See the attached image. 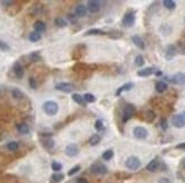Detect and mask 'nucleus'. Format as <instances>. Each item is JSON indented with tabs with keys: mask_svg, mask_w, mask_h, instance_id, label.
<instances>
[{
	"mask_svg": "<svg viewBox=\"0 0 185 183\" xmlns=\"http://www.w3.org/2000/svg\"><path fill=\"white\" fill-rule=\"evenodd\" d=\"M42 109H43L46 114L52 116V115H56L58 113L59 106H58V104L56 103L55 101H46L43 103V105H42Z\"/></svg>",
	"mask_w": 185,
	"mask_h": 183,
	"instance_id": "f257e3e1",
	"label": "nucleus"
},
{
	"mask_svg": "<svg viewBox=\"0 0 185 183\" xmlns=\"http://www.w3.org/2000/svg\"><path fill=\"white\" fill-rule=\"evenodd\" d=\"M122 23H123V26H124V27H127V28L132 27V26L134 25V23H135V11L132 10V9L127 10V11L125 13L124 17H123Z\"/></svg>",
	"mask_w": 185,
	"mask_h": 183,
	"instance_id": "f03ea898",
	"label": "nucleus"
},
{
	"mask_svg": "<svg viewBox=\"0 0 185 183\" xmlns=\"http://www.w3.org/2000/svg\"><path fill=\"white\" fill-rule=\"evenodd\" d=\"M125 166H126L129 170H131V171H136V170H139L140 166H141V161H140L136 156H131V157H129V158L126 159Z\"/></svg>",
	"mask_w": 185,
	"mask_h": 183,
	"instance_id": "7ed1b4c3",
	"label": "nucleus"
},
{
	"mask_svg": "<svg viewBox=\"0 0 185 183\" xmlns=\"http://www.w3.org/2000/svg\"><path fill=\"white\" fill-rule=\"evenodd\" d=\"M41 137H42L41 144L46 149L50 150V149H52L55 147V141L51 139V133H42Z\"/></svg>",
	"mask_w": 185,
	"mask_h": 183,
	"instance_id": "20e7f679",
	"label": "nucleus"
},
{
	"mask_svg": "<svg viewBox=\"0 0 185 183\" xmlns=\"http://www.w3.org/2000/svg\"><path fill=\"white\" fill-rule=\"evenodd\" d=\"M135 106L133 105V104H126V106L124 108V111H123V122H126V121H129L131 118L134 115V113H135Z\"/></svg>",
	"mask_w": 185,
	"mask_h": 183,
	"instance_id": "39448f33",
	"label": "nucleus"
},
{
	"mask_svg": "<svg viewBox=\"0 0 185 183\" xmlns=\"http://www.w3.org/2000/svg\"><path fill=\"white\" fill-rule=\"evenodd\" d=\"M91 172L93 174H99V175H103V174H107L108 172V168L101 163H94L91 166Z\"/></svg>",
	"mask_w": 185,
	"mask_h": 183,
	"instance_id": "423d86ee",
	"label": "nucleus"
},
{
	"mask_svg": "<svg viewBox=\"0 0 185 183\" xmlns=\"http://www.w3.org/2000/svg\"><path fill=\"white\" fill-rule=\"evenodd\" d=\"M170 122H171L173 127H175V128L177 129H182L185 127V122L184 120H183V118L181 116V114H175V115H173Z\"/></svg>",
	"mask_w": 185,
	"mask_h": 183,
	"instance_id": "0eeeda50",
	"label": "nucleus"
},
{
	"mask_svg": "<svg viewBox=\"0 0 185 183\" xmlns=\"http://www.w3.org/2000/svg\"><path fill=\"white\" fill-rule=\"evenodd\" d=\"M133 135L137 139H146L148 137L149 132L148 130L146 128H143V127H135L133 129Z\"/></svg>",
	"mask_w": 185,
	"mask_h": 183,
	"instance_id": "6e6552de",
	"label": "nucleus"
},
{
	"mask_svg": "<svg viewBox=\"0 0 185 183\" xmlns=\"http://www.w3.org/2000/svg\"><path fill=\"white\" fill-rule=\"evenodd\" d=\"M86 6H88L86 9H88L90 13H92V14L98 13V11L100 10V8H101L100 1H97V0H90V1H88V5H86Z\"/></svg>",
	"mask_w": 185,
	"mask_h": 183,
	"instance_id": "1a4fd4ad",
	"label": "nucleus"
},
{
	"mask_svg": "<svg viewBox=\"0 0 185 183\" xmlns=\"http://www.w3.org/2000/svg\"><path fill=\"white\" fill-rule=\"evenodd\" d=\"M167 79H169V78H167ZM169 80H170L171 83L176 84V85H185V73H175Z\"/></svg>",
	"mask_w": 185,
	"mask_h": 183,
	"instance_id": "9d476101",
	"label": "nucleus"
},
{
	"mask_svg": "<svg viewBox=\"0 0 185 183\" xmlns=\"http://www.w3.org/2000/svg\"><path fill=\"white\" fill-rule=\"evenodd\" d=\"M56 89L63 92V93H72L74 87L69 83H59V84L56 85Z\"/></svg>",
	"mask_w": 185,
	"mask_h": 183,
	"instance_id": "9b49d317",
	"label": "nucleus"
},
{
	"mask_svg": "<svg viewBox=\"0 0 185 183\" xmlns=\"http://www.w3.org/2000/svg\"><path fill=\"white\" fill-rule=\"evenodd\" d=\"M65 153H66V155L68 157H75L78 154V147L76 146L75 144H69V145L66 146Z\"/></svg>",
	"mask_w": 185,
	"mask_h": 183,
	"instance_id": "f8f14e48",
	"label": "nucleus"
},
{
	"mask_svg": "<svg viewBox=\"0 0 185 183\" xmlns=\"http://www.w3.org/2000/svg\"><path fill=\"white\" fill-rule=\"evenodd\" d=\"M13 71L17 78H23L24 77V68L19 62H15L13 66Z\"/></svg>",
	"mask_w": 185,
	"mask_h": 183,
	"instance_id": "ddd939ff",
	"label": "nucleus"
},
{
	"mask_svg": "<svg viewBox=\"0 0 185 183\" xmlns=\"http://www.w3.org/2000/svg\"><path fill=\"white\" fill-rule=\"evenodd\" d=\"M176 54V48H175V45H173V44H169V45H167L166 48V54H165V58H166V60H171L174 57Z\"/></svg>",
	"mask_w": 185,
	"mask_h": 183,
	"instance_id": "4468645a",
	"label": "nucleus"
},
{
	"mask_svg": "<svg viewBox=\"0 0 185 183\" xmlns=\"http://www.w3.org/2000/svg\"><path fill=\"white\" fill-rule=\"evenodd\" d=\"M132 42L140 49V50H144L146 49V44H144V41L139 36V35H133L132 36Z\"/></svg>",
	"mask_w": 185,
	"mask_h": 183,
	"instance_id": "2eb2a0df",
	"label": "nucleus"
},
{
	"mask_svg": "<svg viewBox=\"0 0 185 183\" xmlns=\"http://www.w3.org/2000/svg\"><path fill=\"white\" fill-rule=\"evenodd\" d=\"M86 10H88V9H86V6L80 3V5H77L76 8H75V15H76L77 17H84V16L86 15Z\"/></svg>",
	"mask_w": 185,
	"mask_h": 183,
	"instance_id": "dca6fc26",
	"label": "nucleus"
},
{
	"mask_svg": "<svg viewBox=\"0 0 185 183\" xmlns=\"http://www.w3.org/2000/svg\"><path fill=\"white\" fill-rule=\"evenodd\" d=\"M153 73H154V69H153V68L147 67V68L140 69V70L137 71V76H139V77H149V76H151Z\"/></svg>",
	"mask_w": 185,
	"mask_h": 183,
	"instance_id": "f3484780",
	"label": "nucleus"
},
{
	"mask_svg": "<svg viewBox=\"0 0 185 183\" xmlns=\"http://www.w3.org/2000/svg\"><path fill=\"white\" fill-rule=\"evenodd\" d=\"M46 30H47V26H46V24L42 22V20H37L35 23H34V31L37 32V33H43V32H46Z\"/></svg>",
	"mask_w": 185,
	"mask_h": 183,
	"instance_id": "a211bd4d",
	"label": "nucleus"
},
{
	"mask_svg": "<svg viewBox=\"0 0 185 183\" xmlns=\"http://www.w3.org/2000/svg\"><path fill=\"white\" fill-rule=\"evenodd\" d=\"M133 87H134V84H133V83H126V84H124L120 88L117 89V92H116V96H119V95H120L122 93H124V92L131 91Z\"/></svg>",
	"mask_w": 185,
	"mask_h": 183,
	"instance_id": "6ab92c4d",
	"label": "nucleus"
},
{
	"mask_svg": "<svg viewBox=\"0 0 185 183\" xmlns=\"http://www.w3.org/2000/svg\"><path fill=\"white\" fill-rule=\"evenodd\" d=\"M158 167H159V161H158L157 158L152 159V161L147 165V170H148L149 172H154V171L158 170Z\"/></svg>",
	"mask_w": 185,
	"mask_h": 183,
	"instance_id": "aec40b11",
	"label": "nucleus"
},
{
	"mask_svg": "<svg viewBox=\"0 0 185 183\" xmlns=\"http://www.w3.org/2000/svg\"><path fill=\"white\" fill-rule=\"evenodd\" d=\"M16 129H17V131H18L19 133H22V135H27V133L30 132L29 126H27L26 123H24V122L18 123V124L16 126Z\"/></svg>",
	"mask_w": 185,
	"mask_h": 183,
	"instance_id": "412c9836",
	"label": "nucleus"
},
{
	"mask_svg": "<svg viewBox=\"0 0 185 183\" xmlns=\"http://www.w3.org/2000/svg\"><path fill=\"white\" fill-rule=\"evenodd\" d=\"M167 88H168V85L165 81L160 80V81L156 83V91L158 92V93H164L165 91H167Z\"/></svg>",
	"mask_w": 185,
	"mask_h": 183,
	"instance_id": "4be33fe9",
	"label": "nucleus"
},
{
	"mask_svg": "<svg viewBox=\"0 0 185 183\" xmlns=\"http://www.w3.org/2000/svg\"><path fill=\"white\" fill-rule=\"evenodd\" d=\"M72 98H73V101H74L75 103H77V104H80V105H83V106H85V100H84V97L82 96V95H80V94H73L72 95Z\"/></svg>",
	"mask_w": 185,
	"mask_h": 183,
	"instance_id": "5701e85b",
	"label": "nucleus"
},
{
	"mask_svg": "<svg viewBox=\"0 0 185 183\" xmlns=\"http://www.w3.org/2000/svg\"><path fill=\"white\" fill-rule=\"evenodd\" d=\"M63 180H64V174H61V173H55L50 178V182L51 183H59Z\"/></svg>",
	"mask_w": 185,
	"mask_h": 183,
	"instance_id": "b1692460",
	"label": "nucleus"
},
{
	"mask_svg": "<svg viewBox=\"0 0 185 183\" xmlns=\"http://www.w3.org/2000/svg\"><path fill=\"white\" fill-rule=\"evenodd\" d=\"M159 30H160V33H161L163 35H165V36L169 35V34L171 33V27H170L168 24H163Z\"/></svg>",
	"mask_w": 185,
	"mask_h": 183,
	"instance_id": "393cba45",
	"label": "nucleus"
},
{
	"mask_svg": "<svg viewBox=\"0 0 185 183\" xmlns=\"http://www.w3.org/2000/svg\"><path fill=\"white\" fill-rule=\"evenodd\" d=\"M100 140H101V137L99 136V135H92L91 137H90V139H89V144L91 145V146H97L99 143H100Z\"/></svg>",
	"mask_w": 185,
	"mask_h": 183,
	"instance_id": "a878e982",
	"label": "nucleus"
},
{
	"mask_svg": "<svg viewBox=\"0 0 185 183\" xmlns=\"http://www.w3.org/2000/svg\"><path fill=\"white\" fill-rule=\"evenodd\" d=\"M163 6L167 9H169V10H173V9L176 8V2L173 1V0H164L163 1Z\"/></svg>",
	"mask_w": 185,
	"mask_h": 183,
	"instance_id": "bb28decb",
	"label": "nucleus"
},
{
	"mask_svg": "<svg viewBox=\"0 0 185 183\" xmlns=\"http://www.w3.org/2000/svg\"><path fill=\"white\" fill-rule=\"evenodd\" d=\"M55 24L56 26L59 27V28H65V27L67 26V22L64 18H61V17H57V18L55 19Z\"/></svg>",
	"mask_w": 185,
	"mask_h": 183,
	"instance_id": "cd10ccee",
	"label": "nucleus"
},
{
	"mask_svg": "<svg viewBox=\"0 0 185 183\" xmlns=\"http://www.w3.org/2000/svg\"><path fill=\"white\" fill-rule=\"evenodd\" d=\"M144 119H146V121H148V122L153 121V120L156 119V114H154V112H153V111H151V110L146 111V113H144Z\"/></svg>",
	"mask_w": 185,
	"mask_h": 183,
	"instance_id": "c85d7f7f",
	"label": "nucleus"
},
{
	"mask_svg": "<svg viewBox=\"0 0 185 183\" xmlns=\"http://www.w3.org/2000/svg\"><path fill=\"white\" fill-rule=\"evenodd\" d=\"M107 35L112 40H117V38H120L123 36V33L120 31H110V32L107 33Z\"/></svg>",
	"mask_w": 185,
	"mask_h": 183,
	"instance_id": "c756f323",
	"label": "nucleus"
},
{
	"mask_svg": "<svg viewBox=\"0 0 185 183\" xmlns=\"http://www.w3.org/2000/svg\"><path fill=\"white\" fill-rule=\"evenodd\" d=\"M106 34L102 30H99V28H92V30H89L84 35H103Z\"/></svg>",
	"mask_w": 185,
	"mask_h": 183,
	"instance_id": "7c9ffc66",
	"label": "nucleus"
},
{
	"mask_svg": "<svg viewBox=\"0 0 185 183\" xmlns=\"http://www.w3.org/2000/svg\"><path fill=\"white\" fill-rule=\"evenodd\" d=\"M12 96H13L15 100H22V98L24 97V94H23L22 91H19L18 88H14V89L12 91Z\"/></svg>",
	"mask_w": 185,
	"mask_h": 183,
	"instance_id": "2f4dec72",
	"label": "nucleus"
},
{
	"mask_svg": "<svg viewBox=\"0 0 185 183\" xmlns=\"http://www.w3.org/2000/svg\"><path fill=\"white\" fill-rule=\"evenodd\" d=\"M112 157H114V151H112V149H107V150H105L103 154H102V159H105V161H110Z\"/></svg>",
	"mask_w": 185,
	"mask_h": 183,
	"instance_id": "473e14b6",
	"label": "nucleus"
},
{
	"mask_svg": "<svg viewBox=\"0 0 185 183\" xmlns=\"http://www.w3.org/2000/svg\"><path fill=\"white\" fill-rule=\"evenodd\" d=\"M134 63H135L136 67H143V65H144V58L141 54L136 55L135 59H134Z\"/></svg>",
	"mask_w": 185,
	"mask_h": 183,
	"instance_id": "72a5a7b5",
	"label": "nucleus"
},
{
	"mask_svg": "<svg viewBox=\"0 0 185 183\" xmlns=\"http://www.w3.org/2000/svg\"><path fill=\"white\" fill-rule=\"evenodd\" d=\"M18 143L17 141H9L8 144H7V149L8 150H10V151H16L17 149H18Z\"/></svg>",
	"mask_w": 185,
	"mask_h": 183,
	"instance_id": "f704fd0d",
	"label": "nucleus"
},
{
	"mask_svg": "<svg viewBox=\"0 0 185 183\" xmlns=\"http://www.w3.org/2000/svg\"><path fill=\"white\" fill-rule=\"evenodd\" d=\"M41 34L40 33H37V32H35V31H33L31 34H30V36H29V38H30V41L31 42H37V41H40L41 40Z\"/></svg>",
	"mask_w": 185,
	"mask_h": 183,
	"instance_id": "c9c22d12",
	"label": "nucleus"
},
{
	"mask_svg": "<svg viewBox=\"0 0 185 183\" xmlns=\"http://www.w3.org/2000/svg\"><path fill=\"white\" fill-rule=\"evenodd\" d=\"M83 97H84V100H85L86 103H94V102H95V96H94L93 94H91V93L84 94Z\"/></svg>",
	"mask_w": 185,
	"mask_h": 183,
	"instance_id": "e433bc0d",
	"label": "nucleus"
},
{
	"mask_svg": "<svg viewBox=\"0 0 185 183\" xmlns=\"http://www.w3.org/2000/svg\"><path fill=\"white\" fill-rule=\"evenodd\" d=\"M51 168L55 171L56 173H58V172H60V171H61V168H63V165L60 164L59 162H56V161H54V162L51 163Z\"/></svg>",
	"mask_w": 185,
	"mask_h": 183,
	"instance_id": "4c0bfd02",
	"label": "nucleus"
},
{
	"mask_svg": "<svg viewBox=\"0 0 185 183\" xmlns=\"http://www.w3.org/2000/svg\"><path fill=\"white\" fill-rule=\"evenodd\" d=\"M0 50H1V51H3V52H7V51H9V50H10V46H9L6 42H3V41H1V40H0Z\"/></svg>",
	"mask_w": 185,
	"mask_h": 183,
	"instance_id": "58836bf2",
	"label": "nucleus"
},
{
	"mask_svg": "<svg viewBox=\"0 0 185 183\" xmlns=\"http://www.w3.org/2000/svg\"><path fill=\"white\" fill-rule=\"evenodd\" d=\"M81 170V166L80 165H76V166H74V167H72L69 171H68V176H72V175H74V174H76L78 171Z\"/></svg>",
	"mask_w": 185,
	"mask_h": 183,
	"instance_id": "ea45409f",
	"label": "nucleus"
},
{
	"mask_svg": "<svg viewBox=\"0 0 185 183\" xmlns=\"http://www.w3.org/2000/svg\"><path fill=\"white\" fill-rule=\"evenodd\" d=\"M94 128H95L97 131L103 130V122H102V120H97L95 123H94Z\"/></svg>",
	"mask_w": 185,
	"mask_h": 183,
	"instance_id": "a19ab883",
	"label": "nucleus"
},
{
	"mask_svg": "<svg viewBox=\"0 0 185 183\" xmlns=\"http://www.w3.org/2000/svg\"><path fill=\"white\" fill-rule=\"evenodd\" d=\"M29 85H30V87H31L32 89H37V80H35V78L31 77V78L29 79Z\"/></svg>",
	"mask_w": 185,
	"mask_h": 183,
	"instance_id": "79ce46f5",
	"label": "nucleus"
},
{
	"mask_svg": "<svg viewBox=\"0 0 185 183\" xmlns=\"http://www.w3.org/2000/svg\"><path fill=\"white\" fill-rule=\"evenodd\" d=\"M67 19L71 24H76L77 23V16L75 14H68L67 15Z\"/></svg>",
	"mask_w": 185,
	"mask_h": 183,
	"instance_id": "37998d69",
	"label": "nucleus"
},
{
	"mask_svg": "<svg viewBox=\"0 0 185 183\" xmlns=\"http://www.w3.org/2000/svg\"><path fill=\"white\" fill-rule=\"evenodd\" d=\"M160 127L163 130H167L168 129V123H167V119L165 118H163L161 120H160Z\"/></svg>",
	"mask_w": 185,
	"mask_h": 183,
	"instance_id": "c03bdc74",
	"label": "nucleus"
},
{
	"mask_svg": "<svg viewBox=\"0 0 185 183\" xmlns=\"http://www.w3.org/2000/svg\"><path fill=\"white\" fill-rule=\"evenodd\" d=\"M30 58L33 60V61H40L41 60V55L39 54L37 52H34V53H31L30 54Z\"/></svg>",
	"mask_w": 185,
	"mask_h": 183,
	"instance_id": "a18cd8bd",
	"label": "nucleus"
},
{
	"mask_svg": "<svg viewBox=\"0 0 185 183\" xmlns=\"http://www.w3.org/2000/svg\"><path fill=\"white\" fill-rule=\"evenodd\" d=\"M158 183H171V182H170V180L167 179V178H161V179L158 180Z\"/></svg>",
	"mask_w": 185,
	"mask_h": 183,
	"instance_id": "49530a36",
	"label": "nucleus"
},
{
	"mask_svg": "<svg viewBox=\"0 0 185 183\" xmlns=\"http://www.w3.org/2000/svg\"><path fill=\"white\" fill-rule=\"evenodd\" d=\"M176 149H182V150H185V143L178 144V145L176 146Z\"/></svg>",
	"mask_w": 185,
	"mask_h": 183,
	"instance_id": "de8ad7c7",
	"label": "nucleus"
},
{
	"mask_svg": "<svg viewBox=\"0 0 185 183\" xmlns=\"http://www.w3.org/2000/svg\"><path fill=\"white\" fill-rule=\"evenodd\" d=\"M77 183H89V182H88V180L84 179V178H78V179H77Z\"/></svg>",
	"mask_w": 185,
	"mask_h": 183,
	"instance_id": "09e8293b",
	"label": "nucleus"
},
{
	"mask_svg": "<svg viewBox=\"0 0 185 183\" xmlns=\"http://www.w3.org/2000/svg\"><path fill=\"white\" fill-rule=\"evenodd\" d=\"M3 6H9V5H13V1H2L1 2Z\"/></svg>",
	"mask_w": 185,
	"mask_h": 183,
	"instance_id": "8fccbe9b",
	"label": "nucleus"
},
{
	"mask_svg": "<svg viewBox=\"0 0 185 183\" xmlns=\"http://www.w3.org/2000/svg\"><path fill=\"white\" fill-rule=\"evenodd\" d=\"M181 116L183 118V120H184V122H185V111H184V112H182V113H181Z\"/></svg>",
	"mask_w": 185,
	"mask_h": 183,
	"instance_id": "3c124183",
	"label": "nucleus"
},
{
	"mask_svg": "<svg viewBox=\"0 0 185 183\" xmlns=\"http://www.w3.org/2000/svg\"><path fill=\"white\" fill-rule=\"evenodd\" d=\"M156 76H161V71H157V73H156Z\"/></svg>",
	"mask_w": 185,
	"mask_h": 183,
	"instance_id": "603ef678",
	"label": "nucleus"
},
{
	"mask_svg": "<svg viewBox=\"0 0 185 183\" xmlns=\"http://www.w3.org/2000/svg\"><path fill=\"white\" fill-rule=\"evenodd\" d=\"M184 166H185V163H184Z\"/></svg>",
	"mask_w": 185,
	"mask_h": 183,
	"instance_id": "864d4df0",
	"label": "nucleus"
}]
</instances>
